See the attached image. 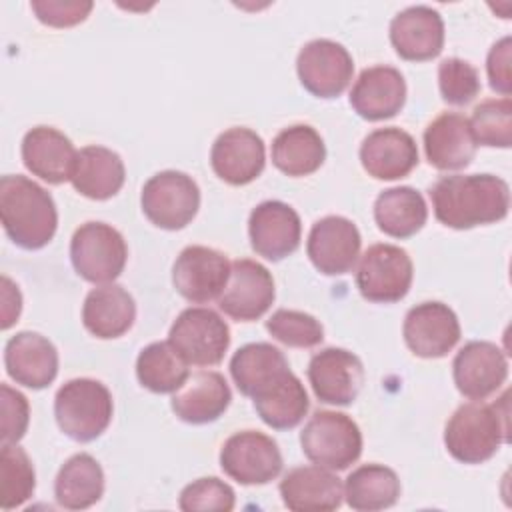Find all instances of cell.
<instances>
[{
	"label": "cell",
	"instance_id": "6da1fadb",
	"mask_svg": "<svg viewBox=\"0 0 512 512\" xmlns=\"http://www.w3.org/2000/svg\"><path fill=\"white\" fill-rule=\"evenodd\" d=\"M428 196L436 220L454 230L500 222L510 208V188L494 174L442 176Z\"/></svg>",
	"mask_w": 512,
	"mask_h": 512
},
{
	"label": "cell",
	"instance_id": "7a4b0ae2",
	"mask_svg": "<svg viewBox=\"0 0 512 512\" xmlns=\"http://www.w3.org/2000/svg\"><path fill=\"white\" fill-rule=\"evenodd\" d=\"M0 216L8 238L24 250L44 248L58 228L50 192L20 174H6L0 180Z\"/></svg>",
	"mask_w": 512,
	"mask_h": 512
},
{
	"label": "cell",
	"instance_id": "3957f363",
	"mask_svg": "<svg viewBox=\"0 0 512 512\" xmlns=\"http://www.w3.org/2000/svg\"><path fill=\"white\" fill-rule=\"evenodd\" d=\"M508 442L506 394L498 402L472 400L456 408L444 428V446L462 464H482Z\"/></svg>",
	"mask_w": 512,
	"mask_h": 512
},
{
	"label": "cell",
	"instance_id": "277c9868",
	"mask_svg": "<svg viewBox=\"0 0 512 512\" xmlns=\"http://www.w3.org/2000/svg\"><path fill=\"white\" fill-rule=\"evenodd\" d=\"M114 402L110 390L92 378H72L54 396L58 428L76 442L96 440L110 424Z\"/></svg>",
	"mask_w": 512,
	"mask_h": 512
},
{
	"label": "cell",
	"instance_id": "5b68a950",
	"mask_svg": "<svg viewBox=\"0 0 512 512\" xmlns=\"http://www.w3.org/2000/svg\"><path fill=\"white\" fill-rule=\"evenodd\" d=\"M304 456L328 470H346L362 454V432L344 412L316 410L300 432Z\"/></svg>",
	"mask_w": 512,
	"mask_h": 512
},
{
	"label": "cell",
	"instance_id": "8992f818",
	"mask_svg": "<svg viewBox=\"0 0 512 512\" xmlns=\"http://www.w3.org/2000/svg\"><path fill=\"white\" fill-rule=\"evenodd\" d=\"M70 260L78 276L92 284L116 280L128 260L124 236L106 222H86L72 234Z\"/></svg>",
	"mask_w": 512,
	"mask_h": 512
},
{
	"label": "cell",
	"instance_id": "52a82bcc",
	"mask_svg": "<svg viewBox=\"0 0 512 512\" xmlns=\"http://www.w3.org/2000/svg\"><path fill=\"white\" fill-rule=\"evenodd\" d=\"M144 216L162 230L188 226L200 208V188L180 170H162L150 176L140 194Z\"/></svg>",
	"mask_w": 512,
	"mask_h": 512
},
{
	"label": "cell",
	"instance_id": "ba28073f",
	"mask_svg": "<svg viewBox=\"0 0 512 512\" xmlns=\"http://www.w3.org/2000/svg\"><path fill=\"white\" fill-rule=\"evenodd\" d=\"M168 342L194 366H216L230 346V328L218 312L202 306L186 308L170 326Z\"/></svg>",
	"mask_w": 512,
	"mask_h": 512
},
{
	"label": "cell",
	"instance_id": "9c48e42d",
	"mask_svg": "<svg viewBox=\"0 0 512 512\" xmlns=\"http://www.w3.org/2000/svg\"><path fill=\"white\" fill-rule=\"evenodd\" d=\"M414 266L408 252L396 244H372L360 258L356 284L368 302L392 304L412 286Z\"/></svg>",
	"mask_w": 512,
	"mask_h": 512
},
{
	"label": "cell",
	"instance_id": "30bf717a",
	"mask_svg": "<svg viewBox=\"0 0 512 512\" xmlns=\"http://www.w3.org/2000/svg\"><path fill=\"white\" fill-rule=\"evenodd\" d=\"M220 466L226 476L244 486L268 484L282 472V454L270 436L242 430L222 444Z\"/></svg>",
	"mask_w": 512,
	"mask_h": 512
},
{
	"label": "cell",
	"instance_id": "8fae6325",
	"mask_svg": "<svg viewBox=\"0 0 512 512\" xmlns=\"http://www.w3.org/2000/svg\"><path fill=\"white\" fill-rule=\"evenodd\" d=\"M296 72L300 84L316 98L340 96L354 74L350 52L328 38L306 42L296 58Z\"/></svg>",
	"mask_w": 512,
	"mask_h": 512
},
{
	"label": "cell",
	"instance_id": "7c38bea8",
	"mask_svg": "<svg viewBox=\"0 0 512 512\" xmlns=\"http://www.w3.org/2000/svg\"><path fill=\"white\" fill-rule=\"evenodd\" d=\"M274 296V280L268 268L256 260L240 258L232 262L228 282L218 296V308L238 322H252L268 312Z\"/></svg>",
	"mask_w": 512,
	"mask_h": 512
},
{
	"label": "cell",
	"instance_id": "4fadbf2b",
	"mask_svg": "<svg viewBox=\"0 0 512 512\" xmlns=\"http://www.w3.org/2000/svg\"><path fill=\"white\" fill-rule=\"evenodd\" d=\"M230 268L226 254L208 246H186L172 266V284L188 302L206 304L222 294Z\"/></svg>",
	"mask_w": 512,
	"mask_h": 512
},
{
	"label": "cell",
	"instance_id": "5bb4252c",
	"mask_svg": "<svg viewBox=\"0 0 512 512\" xmlns=\"http://www.w3.org/2000/svg\"><path fill=\"white\" fill-rule=\"evenodd\" d=\"M308 380L320 402L348 406L362 390L364 366L350 350L330 346L310 358Z\"/></svg>",
	"mask_w": 512,
	"mask_h": 512
},
{
	"label": "cell",
	"instance_id": "9a60e30c",
	"mask_svg": "<svg viewBox=\"0 0 512 512\" xmlns=\"http://www.w3.org/2000/svg\"><path fill=\"white\" fill-rule=\"evenodd\" d=\"M362 238L356 224L344 216H324L310 228L306 254L326 276H340L356 266Z\"/></svg>",
	"mask_w": 512,
	"mask_h": 512
},
{
	"label": "cell",
	"instance_id": "2e32d148",
	"mask_svg": "<svg viewBox=\"0 0 512 512\" xmlns=\"http://www.w3.org/2000/svg\"><path fill=\"white\" fill-rule=\"evenodd\" d=\"M404 342L420 358H442L460 340V322L454 310L442 302H422L406 312Z\"/></svg>",
	"mask_w": 512,
	"mask_h": 512
},
{
	"label": "cell",
	"instance_id": "e0dca14e",
	"mask_svg": "<svg viewBox=\"0 0 512 512\" xmlns=\"http://www.w3.org/2000/svg\"><path fill=\"white\" fill-rule=\"evenodd\" d=\"M452 376L462 396L470 400H484L506 382V354L494 342L472 340L456 352Z\"/></svg>",
	"mask_w": 512,
	"mask_h": 512
},
{
	"label": "cell",
	"instance_id": "ac0fdd59",
	"mask_svg": "<svg viewBox=\"0 0 512 512\" xmlns=\"http://www.w3.org/2000/svg\"><path fill=\"white\" fill-rule=\"evenodd\" d=\"M248 236L252 250L272 262H278L300 246L302 224L298 212L280 200L260 202L248 218Z\"/></svg>",
	"mask_w": 512,
	"mask_h": 512
},
{
	"label": "cell",
	"instance_id": "d6986e66",
	"mask_svg": "<svg viewBox=\"0 0 512 512\" xmlns=\"http://www.w3.org/2000/svg\"><path fill=\"white\" fill-rule=\"evenodd\" d=\"M266 162L262 138L244 126L224 130L212 144L210 166L214 174L232 186H244L256 180Z\"/></svg>",
	"mask_w": 512,
	"mask_h": 512
},
{
	"label": "cell",
	"instance_id": "ffe728a7",
	"mask_svg": "<svg viewBox=\"0 0 512 512\" xmlns=\"http://www.w3.org/2000/svg\"><path fill=\"white\" fill-rule=\"evenodd\" d=\"M390 42L404 60L424 62L436 58L444 46L440 12L424 4L404 8L390 22Z\"/></svg>",
	"mask_w": 512,
	"mask_h": 512
},
{
	"label": "cell",
	"instance_id": "44dd1931",
	"mask_svg": "<svg viewBox=\"0 0 512 512\" xmlns=\"http://www.w3.org/2000/svg\"><path fill=\"white\" fill-rule=\"evenodd\" d=\"M4 366L16 384L40 390L58 374V350L46 336L24 330L6 342Z\"/></svg>",
	"mask_w": 512,
	"mask_h": 512
},
{
	"label": "cell",
	"instance_id": "7402d4cb",
	"mask_svg": "<svg viewBox=\"0 0 512 512\" xmlns=\"http://www.w3.org/2000/svg\"><path fill=\"white\" fill-rule=\"evenodd\" d=\"M406 102V80L392 66H370L360 72L352 90L350 106L370 122L396 116Z\"/></svg>",
	"mask_w": 512,
	"mask_h": 512
},
{
	"label": "cell",
	"instance_id": "603a6c76",
	"mask_svg": "<svg viewBox=\"0 0 512 512\" xmlns=\"http://www.w3.org/2000/svg\"><path fill=\"white\" fill-rule=\"evenodd\" d=\"M280 496L288 510L328 512L342 504L344 486L340 478L324 466H296L282 476Z\"/></svg>",
	"mask_w": 512,
	"mask_h": 512
},
{
	"label": "cell",
	"instance_id": "cb8c5ba5",
	"mask_svg": "<svg viewBox=\"0 0 512 512\" xmlns=\"http://www.w3.org/2000/svg\"><path fill=\"white\" fill-rule=\"evenodd\" d=\"M360 162L376 180H398L418 166V146L406 130L378 128L362 140Z\"/></svg>",
	"mask_w": 512,
	"mask_h": 512
},
{
	"label": "cell",
	"instance_id": "d4e9b609",
	"mask_svg": "<svg viewBox=\"0 0 512 512\" xmlns=\"http://www.w3.org/2000/svg\"><path fill=\"white\" fill-rule=\"evenodd\" d=\"M78 152L70 138L52 126H34L22 138L24 166L48 184L72 178Z\"/></svg>",
	"mask_w": 512,
	"mask_h": 512
},
{
	"label": "cell",
	"instance_id": "484cf974",
	"mask_svg": "<svg viewBox=\"0 0 512 512\" xmlns=\"http://www.w3.org/2000/svg\"><path fill=\"white\" fill-rule=\"evenodd\" d=\"M476 140L466 116L442 112L424 130V152L438 170H462L476 156Z\"/></svg>",
	"mask_w": 512,
	"mask_h": 512
},
{
	"label": "cell",
	"instance_id": "4316f807",
	"mask_svg": "<svg viewBox=\"0 0 512 512\" xmlns=\"http://www.w3.org/2000/svg\"><path fill=\"white\" fill-rule=\"evenodd\" d=\"M232 400L226 378L212 370H200L172 392V412L186 424H208L218 420Z\"/></svg>",
	"mask_w": 512,
	"mask_h": 512
},
{
	"label": "cell",
	"instance_id": "83f0119b",
	"mask_svg": "<svg viewBox=\"0 0 512 512\" xmlns=\"http://www.w3.org/2000/svg\"><path fill=\"white\" fill-rule=\"evenodd\" d=\"M134 320L136 302L124 286L108 282L88 292L82 306V324L92 336L118 338L132 328Z\"/></svg>",
	"mask_w": 512,
	"mask_h": 512
},
{
	"label": "cell",
	"instance_id": "f1b7e54d",
	"mask_svg": "<svg viewBox=\"0 0 512 512\" xmlns=\"http://www.w3.org/2000/svg\"><path fill=\"white\" fill-rule=\"evenodd\" d=\"M126 170L122 158L106 146H84L78 150L72 186L90 200H108L124 186Z\"/></svg>",
	"mask_w": 512,
	"mask_h": 512
},
{
	"label": "cell",
	"instance_id": "f546056e",
	"mask_svg": "<svg viewBox=\"0 0 512 512\" xmlns=\"http://www.w3.org/2000/svg\"><path fill=\"white\" fill-rule=\"evenodd\" d=\"M252 402L262 422L274 430L298 426L310 408L304 384L292 370L254 394Z\"/></svg>",
	"mask_w": 512,
	"mask_h": 512
},
{
	"label": "cell",
	"instance_id": "4dcf8cb0",
	"mask_svg": "<svg viewBox=\"0 0 512 512\" xmlns=\"http://www.w3.org/2000/svg\"><path fill=\"white\" fill-rule=\"evenodd\" d=\"M272 164L286 176L298 178L316 172L326 158L322 136L308 124H294L272 140Z\"/></svg>",
	"mask_w": 512,
	"mask_h": 512
},
{
	"label": "cell",
	"instance_id": "1f68e13d",
	"mask_svg": "<svg viewBox=\"0 0 512 512\" xmlns=\"http://www.w3.org/2000/svg\"><path fill=\"white\" fill-rule=\"evenodd\" d=\"M104 494V472L98 460L86 452L70 456L54 482L56 502L66 510L94 506Z\"/></svg>",
	"mask_w": 512,
	"mask_h": 512
},
{
	"label": "cell",
	"instance_id": "d6a6232c",
	"mask_svg": "<svg viewBox=\"0 0 512 512\" xmlns=\"http://www.w3.org/2000/svg\"><path fill=\"white\" fill-rule=\"evenodd\" d=\"M290 370L282 350L268 342H252L238 348L230 360V374L244 396H254Z\"/></svg>",
	"mask_w": 512,
	"mask_h": 512
},
{
	"label": "cell",
	"instance_id": "836d02e7",
	"mask_svg": "<svg viewBox=\"0 0 512 512\" xmlns=\"http://www.w3.org/2000/svg\"><path fill=\"white\" fill-rule=\"evenodd\" d=\"M428 208L422 194L410 186H394L378 194L374 202V220L378 228L392 238H410L422 230Z\"/></svg>",
	"mask_w": 512,
	"mask_h": 512
},
{
	"label": "cell",
	"instance_id": "e575fe53",
	"mask_svg": "<svg viewBox=\"0 0 512 512\" xmlns=\"http://www.w3.org/2000/svg\"><path fill=\"white\" fill-rule=\"evenodd\" d=\"M344 498L352 510L376 512L390 508L400 498V480L384 464H362L344 482Z\"/></svg>",
	"mask_w": 512,
	"mask_h": 512
},
{
	"label": "cell",
	"instance_id": "d590c367",
	"mask_svg": "<svg viewBox=\"0 0 512 512\" xmlns=\"http://www.w3.org/2000/svg\"><path fill=\"white\" fill-rule=\"evenodd\" d=\"M136 376L150 392L170 394L186 382L190 372L188 362L170 342H152L136 358Z\"/></svg>",
	"mask_w": 512,
	"mask_h": 512
},
{
	"label": "cell",
	"instance_id": "8d00e7d4",
	"mask_svg": "<svg viewBox=\"0 0 512 512\" xmlns=\"http://www.w3.org/2000/svg\"><path fill=\"white\" fill-rule=\"evenodd\" d=\"M36 474L28 454L16 444H2L0 450V506L12 510L32 498Z\"/></svg>",
	"mask_w": 512,
	"mask_h": 512
},
{
	"label": "cell",
	"instance_id": "74e56055",
	"mask_svg": "<svg viewBox=\"0 0 512 512\" xmlns=\"http://www.w3.org/2000/svg\"><path fill=\"white\" fill-rule=\"evenodd\" d=\"M470 130L476 144L490 148L512 146V100L510 98H488L482 100L474 110Z\"/></svg>",
	"mask_w": 512,
	"mask_h": 512
},
{
	"label": "cell",
	"instance_id": "f35d334b",
	"mask_svg": "<svg viewBox=\"0 0 512 512\" xmlns=\"http://www.w3.org/2000/svg\"><path fill=\"white\" fill-rule=\"evenodd\" d=\"M270 336L290 348H312L324 340V328L312 314L300 310H276L266 320Z\"/></svg>",
	"mask_w": 512,
	"mask_h": 512
},
{
	"label": "cell",
	"instance_id": "ab89813d",
	"mask_svg": "<svg viewBox=\"0 0 512 512\" xmlns=\"http://www.w3.org/2000/svg\"><path fill=\"white\" fill-rule=\"evenodd\" d=\"M438 88L442 100L452 106L472 102L480 92L478 70L462 58H444L438 64Z\"/></svg>",
	"mask_w": 512,
	"mask_h": 512
},
{
	"label": "cell",
	"instance_id": "60d3db41",
	"mask_svg": "<svg viewBox=\"0 0 512 512\" xmlns=\"http://www.w3.org/2000/svg\"><path fill=\"white\" fill-rule=\"evenodd\" d=\"M236 504V496L230 484H226L220 478H198L184 486L180 492L178 506L184 512H206V510H218V512H230Z\"/></svg>",
	"mask_w": 512,
	"mask_h": 512
},
{
	"label": "cell",
	"instance_id": "b9f144b4",
	"mask_svg": "<svg viewBox=\"0 0 512 512\" xmlns=\"http://www.w3.org/2000/svg\"><path fill=\"white\" fill-rule=\"evenodd\" d=\"M0 410H2V424H0L2 444H16L26 434V428L30 422L28 400L22 392L14 390L8 384H2Z\"/></svg>",
	"mask_w": 512,
	"mask_h": 512
},
{
	"label": "cell",
	"instance_id": "7bdbcfd3",
	"mask_svg": "<svg viewBox=\"0 0 512 512\" xmlns=\"http://www.w3.org/2000/svg\"><path fill=\"white\" fill-rule=\"evenodd\" d=\"M36 18L52 28H68L84 22L94 8L90 0H32Z\"/></svg>",
	"mask_w": 512,
	"mask_h": 512
},
{
	"label": "cell",
	"instance_id": "ee69618b",
	"mask_svg": "<svg viewBox=\"0 0 512 512\" xmlns=\"http://www.w3.org/2000/svg\"><path fill=\"white\" fill-rule=\"evenodd\" d=\"M510 36L500 38L492 44L486 58V72L490 80V88L500 92L504 98H510L512 92V76H510Z\"/></svg>",
	"mask_w": 512,
	"mask_h": 512
},
{
	"label": "cell",
	"instance_id": "f6af8a7d",
	"mask_svg": "<svg viewBox=\"0 0 512 512\" xmlns=\"http://www.w3.org/2000/svg\"><path fill=\"white\" fill-rule=\"evenodd\" d=\"M20 310L22 294L18 286L8 276H2V330H8L18 320Z\"/></svg>",
	"mask_w": 512,
	"mask_h": 512
}]
</instances>
